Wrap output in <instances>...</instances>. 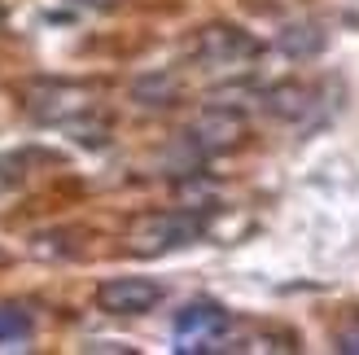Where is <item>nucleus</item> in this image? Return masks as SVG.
Returning <instances> with one entry per match:
<instances>
[{"label": "nucleus", "mask_w": 359, "mask_h": 355, "mask_svg": "<svg viewBox=\"0 0 359 355\" xmlns=\"http://www.w3.org/2000/svg\"><path fill=\"white\" fill-rule=\"evenodd\" d=\"M206 233V220L197 210H149L136 215L128 228V250L132 255H167L180 246H193Z\"/></svg>", "instance_id": "f257e3e1"}, {"label": "nucleus", "mask_w": 359, "mask_h": 355, "mask_svg": "<svg viewBox=\"0 0 359 355\" xmlns=\"http://www.w3.org/2000/svg\"><path fill=\"white\" fill-rule=\"evenodd\" d=\"M232 333V316L219 307V303H189L184 312L175 316L171 325V338H175V351L184 355H202V351H224Z\"/></svg>", "instance_id": "f03ea898"}, {"label": "nucleus", "mask_w": 359, "mask_h": 355, "mask_svg": "<svg viewBox=\"0 0 359 355\" xmlns=\"http://www.w3.org/2000/svg\"><path fill=\"white\" fill-rule=\"evenodd\" d=\"M193 58L202 66H215V70H228V66H245L259 58V40L241 27H228V22H215L206 27L202 35L193 40Z\"/></svg>", "instance_id": "7ed1b4c3"}, {"label": "nucleus", "mask_w": 359, "mask_h": 355, "mask_svg": "<svg viewBox=\"0 0 359 355\" xmlns=\"http://www.w3.org/2000/svg\"><path fill=\"white\" fill-rule=\"evenodd\" d=\"M27 110L40 123L75 128L79 114H93V88H83V83H35L27 93Z\"/></svg>", "instance_id": "20e7f679"}, {"label": "nucleus", "mask_w": 359, "mask_h": 355, "mask_svg": "<svg viewBox=\"0 0 359 355\" xmlns=\"http://www.w3.org/2000/svg\"><path fill=\"white\" fill-rule=\"evenodd\" d=\"M163 303V286L149 276H110L97 286V307L110 316H145Z\"/></svg>", "instance_id": "39448f33"}, {"label": "nucleus", "mask_w": 359, "mask_h": 355, "mask_svg": "<svg viewBox=\"0 0 359 355\" xmlns=\"http://www.w3.org/2000/svg\"><path fill=\"white\" fill-rule=\"evenodd\" d=\"M241 132H245L241 114L232 110V105L215 101V105H206V110H202V119L189 128V145L202 149V154H219V149H232V145H237Z\"/></svg>", "instance_id": "423d86ee"}, {"label": "nucleus", "mask_w": 359, "mask_h": 355, "mask_svg": "<svg viewBox=\"0 0 359 355\" xmlns=\"http://www.w3.org/2000/svg\"><path fill=\"white\" fill-rule=\"evenodd\" d=\"M263 105L272 110L276 119H302L311 110V88L307 83H276L263 93Z\"/></svg>", "instance_id": "0eeeda50"}, {"label": "nucleus", "mask_w": 359, "mask_h": 355, "mask_svg": "<svg viewBox=\"0 0 359 355\" xmlns=\"http://www.w3.org/2000/svg\"><path fill=\"white\" fill-rule=\"evenodd\" d=\"M31 316L22 307H0V347H18L31 338Z\"/></svg>", "instance_id": "6e6552de"}, {"label": "nucleus", "mask_w": 359, "mask_h": 355, "mask_svg": "<svg viewBox=\"0 0 359 355\" xmlns=\"http://www.w3.org/2000/svg\"><path fill=\"white\" fill-rule=\"evenodd\" d=\"M337 351H342V355H359V321L337 333Z\"/></svg>", "instance_id": "1a4fd4ad"}, {"label": "nucleus", "mask_w": 359, "mask_h": 355, "mask_svg": "<svg viewBox=\"0 0 359 355\" xmlns=\"http://www.w3.org/2000/svg\"><path fill=\"white\" fill-rule=\"evenodd\" d=\"M79 5H93V9H114L118 0H79Z\"/></svg>", "instance_id": "9d476101"}]
</instances>
